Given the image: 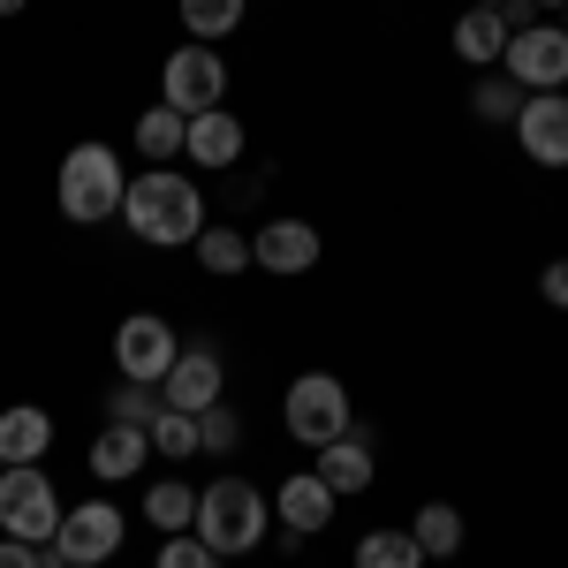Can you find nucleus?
Returning <instances> with one entry per match:
<instances>
[{
  "label": "nucleus",
  "instance_id": "nucleus-1",
  "mask_svg": "<svg viewBox=\"0 0 568 568\" xmlns=\"http://www.w3.org/2000/svg\"><path fill=\"white\" fill-rule=\"evenodd\" d=\"M122 220H130L136 243L175 251V243H197V235H205V197H197V182H182L175 168H144V175L122 190Z\"/></svg>",
  "mask_w": 568,
  "mask_h": 568
},
{
  "label": "nucleus",
  "instance_id": "nucleus-2",
  "mask_svg": "<svg viewBox=\"0 0 568 568\" xmlns=\"http://www.w3.org/2000/svg\"><path fill=\"white\" fill-rule=\"evenodd\" d=\"M190 530L213 546L220 561H227V554H251V546L265 538V493L251 478H213L205 493H197V524Z\"/></svg>",
  "mask_w": 568,
  "mask_h": 568
},
{
  "label": "nucleus",
  "instance_id": "nucleus-3",
  "mask_svg": "<svg viewBox=\"0 0 568 568\" xmlns=\"http://www.w3.org/2000/svg\"><path fill=\"white\" fill-rule=\"evenodd\" d=\"M122 160L106 152V144H77L69 160H61V213L77 220V227H99V220L122 213Z\"/></svg>",
  "mask_w": 568,
  "mask_h": 568
},
{
  "label": "nucleus",
  "instance_id": "nucleus-4",
  "mask_svg": "<svg viewBox=\"0 0 568 568\" xmlns=\"http://www.w3.org/2000/svg\"><path fill=\"white\" fill-rule=\"evenodd\" d=\"M61 530V500L45 485L39 463H8L0 470V538H23V546H45Z\"/></svg>",
  "mask_w": 568,
  "mask_h": 568
},
{
  "label": "nucleus",
  "instance_id": "nucleus-5",
  "mask_svg": "<svg viewBox=\"0 0 568 568\" xmlns=\"http://www.w3.org/2000/svg\"><path fill=\"white\" fill-rule=\"evenodd\" d=\"M288 433L304 439V447H326V439L356 433L349 425V387H342L334 372H304V379L288 387Z\"/></svg>",
  "mask_w": 568,
  "mask_h": 568
},
{
  "label": "nucleus",
  "instance_id": "nucleus-6",
  "mask_svg": "<svg viewBox=\"0 0 568 568\" xmlns=\"http://www.w3.org/2000/svg\"><path fill=\"white\" fill-rule=\"evenodd\" d=\"M45 554L61 568H99L106 554H122V508H106V500H84V508H69L61 530L45 538Z\"/></svg>",
  "mask_w": 568,
  "mask_h": 568
},
{
  "label": "nucleus",
  "instance_id": "nucleus-7",
  "mask_svg": "<svg viewBox=\"0 0 568 568\" xmlns=\"http://www.w3.org/2000/svg\"><path fill=\"white\" fill-rule=\"evenodd\" d=\"M175 356H182L175 326L152 318V311H130V318L114 326V364H122V379H136V387H160Z\"/></svg>",
  "mask_w": 568,
  "mask_h": 568
},
{
  "label": "nucleus",
  "instance_id": "nucleus-8",
  "mask_svg": "<svg viewBox=\"0 0 568 568\" xmlns=\"http://www.w3.org/2000/svg\"><path fill=\"white\" fill-rule=\"evenodd\" d=\"M220 91H227V69H220L213 45H175V53H168L160 106H175V114H205V106H220Z\"/></svg>",
  "mask_w": 568,
  "mask_h": 568
},
{
  "label": "nucleus",
  "instance_id": "nucleus-9",
  "mask_svg": "<svg viewBox=\"0 0 568 568\" xmlns=\"http://www.w3.org/2000/svg\"><path fill=\"white\" fill-rule=\"evenodd\" d=\"M500 69H508L524 91H561L568 84V31L561 23H530V31H516L508 53H500Z\"/></svg>",
  "mask_w": 568,
  "mask_h": 568
},
{
  "label": "nucleus",
  "instance_id": "nucleus-10",
  "mask_svg": "<svg viewBox=\"0 0 568 568\" xmlns=\"http://www.w3.org/2000/svg\"><path fill=\"white\" fill-rule=\"evenodd\" d=\"M516 136L538 168H568V91H524Z\"/></svg>",
  "mask_w": 568,
  "mask_h": 568
},
{
  "label": "nucleus",
  "instance_id": "nucleus-11",
  "mask_svg": "<svg viewBox=\"0 0 568 568\" xmlns=\"http://www.w3.org/2000/svg\"><path fill=\"white\" fill-rule=\"evenodd\" d=\"M220 379H227V372H220V356L205 349V342H190V349L168 364V379H160V402L197 417V409H213V402H220Z\"/></svg>",
  "mask_w": 568,
  "mask_h": 568
},
{
  "label": "nucleus",
  "instance_id": "nucleus-12",
  "mask_svg": "<svg viewBox=\"0 0 568 568\" xmlns=\"http://www.w3.org/2000/svg\"><path fill=\"white\" fill-rule=\"evenodd\" d=\"M251 265H265V273H311L318 265V227L311 220H265L251 235Z\"/></svg>",
  "mask_w": 568,
  "mask_h": 568
},
{
  "label": "nucleus",
  "instance_id": "nucleus-13",
  "mask_svg": "<svg viewBox=\"0 0 568 568\" xmlns=\"http://www.w3.org/2000/svg\"><path fill=\"white\" fill-rule=\"evenodd\" d=\"M182 152H190L197 168H235V160H243V122H235L227 106H205V114H190Z\"/></svg>",
  "mask_w": 568,
  "mask_h": 568
},
{
  "label": "nucleus",
  "instance_id": "nucleus-14",
  "mask_svg": "<svg viewBox=\"0 0 568 568\" xmlns=\"http://www.w3.org/2000/svg\"><path fill=\"white\" fill-rule=\"evenodd\" d=\"M318 485L342 500V493H364L372 485V439L364 433H342V439H326L318 447Z\"/></svg>",
  "mask_w": 568,
  "mask_h": 568
},
{
  "label": "nucleus",
  "instance_id": "nucleus-15",
  "mask_svg": "<svg viewBox=\"0 0 568 568\" xmlns=\"http://www.w3.org/2000/svg\"><path fill=\"white\" fill-rule=\"evenodd\" d=\"M281 530H296V538H318L326 530V516H334V493L318 485V470H296V478L281 485Z\"/></svg>",
  "mask_w": 568,
  "mask_h": 568
},
{
  "label": "nucleus",
  "instance_id": "nucleus-16",
  "mask_svg": "<svg viewBox=\"0 0 568 568\" xmlns=\"http://www.w3.org/2000/svg\"><path fill=\"white\" fill-rule=\"evenodd\" d=\"M45 447H53V417H45L39 402L0 409V470H8V463H39Z\"/></svg>",
  "mask_w": 568,
  "mask_h": 568
},
{
  "label": "nucleus",
  "instance_id": "nucleus-17",
  "mask_svg": "<svg viewBox=\"0 0 568 568\" xmlns=\"http://www.w3.org/2000/svg\"><path fill=\"white\" fill-rule=\"evenodd\" d=\"M144 455H152V433H136V425H106V433L91 439V478H130L144 470Z\"/></svg>",
  "mask_w": 568,
  "mask_h": 568
},
{
  "label": "nucleus",
  "instance_id": "nucleus-18",
  "mask_svg": "<svg viewBox=\"0 0 568 568\" xmlns=\"http://www.w3.org/2000/svg\"><path fill=\"white\" fill-rule=\"evenodd\" d=\"M508 39H516V31H508V16H500V8H470V16L455 23V53H463V61H478V69H493V61L508 53Z\"/></svg>",
  "mask_w": 568,
  "mask_h": 568
},
{
  "label": "nucleus",
  "instance_id": "nucleus-19",
  "mask_svg": "<svg viewBox=\"0 0 568 568\" xmlns=\"http://www.w3.org/2000/svg\"><path fill=\"white\" fill-rule=\"evenodd\" d=\"M144 516H152V530H168V538H175V530L197 524V493H190L182 478H160L152 493H144Z\"/></svg>",
  "mask_w": 568,
  "mask_h": 568
},
{
  "label": "nucleus",
  "instance_id": "nucleus-20",
  "mask_svg": "<svg viewBox=\"0 0 568 568\" xmlns=\"http://www.w3.org/2000/svg\"><path fill=\"white\" fill-rule=\"evenodd\" d=\"M409 538H417V554L447 561V554L463 546V516H455L447 500H425V508H417V524H409Z\"/></svg>",
  "mask_w": 568,
  "mask_h": 568
},
{
  "label": "nucleus",
  "instance_id": "nucleus-21",
  "mask_svg": "<svg viewBox=\"0 0 568 568\" xmlns=\"http://www.w3.org/2000/svg\"><path fill=\"white\" fill-rule=\"evenodd\" d=\"M182 130H190V114H175V106H144V114H136V152H144V160H175Z\"/></svg>",
  "mask_w": 568,
  "mask_h": 568
},
{
  "label": "nucleus",
  "instance_id": "nucleus-22",
  "mask_svg": "<svg viewBox=\"0 0 568 568\" xmlns=\"http://www.w3.org/2000/svg\"><path fill=\"white\" fill-rule=\"evenodd\" d=\"M356 568H425V554H417V538H409V530H364Z\"/></svg>",
  "mask_w": 568,
  "mask_h": 568
},
{
  "label": "nucleus",
  "instance_id": "nucleus-23",
  "mask_svg": "<svg viewBox=\"0 0 568 568\" xmlns=\"http://www.w3.org/2000/svg\"><path fill=\"white\" fill-rule=\"evenodd\" d=\"M197 265H205V273H243V265H251V235H243V227H205V235H197Z\"/></svg>",
  "mask_w": 568,
  "mask_h": 568
},
{
  "label": "nucleus",
  "instance_id": "nucleus-24",
  "mask_svg": "<svg viewBox=\"0 0 568 568\" xmlns=\"http://www.w3.org/2000/svg\"><path fill=\"white\" fill-rule=\"evenodd\" d=\"M235 23H243V0H182V31H190V39H227V31H235Z\"/></svg>",
  "mask_w": 568,
  "mask_h": 568
},
{
  "label": "nucleus",
  "instance_id": "nucleus-25",
  "mask_svg": "<svg viewBox=\"0 0 568 568\" xmlns=\"http://www.w3.org/2000/svg\"><path fill=\"white\" fill-rule=\"evenodd\" d=\"M152 455L190 463V455H197V417H190V409H160V417H152Z\"/></svg>",
  "mask_w": 568,
  "mask_h": 568
},
{
  "label": "nucleus",
  "instance_id": "nucleus-26",
  "mask_svg": "<svg viewBox=\"0 0 568 568\" xmlns=\"http://www.w3.org/2000/svg\"><path fill=\"white\" fill-rule=\"evenodd\" d=\"M470 106H478L485 122H516L524 114V84L500 69V77H478V91H470Z\"/></svg>",
  "mask_w": 568,
  "mask_h": 568
},
{
  "label": "nucleus",
  "instance_id": "nucleus-27",
  "mask_svg": "<svg viewBox=\"0 0 568 568\" xmlns=\"http://www.w3.org/2000/svg\"><path fill=\"white\" fill-rule=\"evenodd\" d=\"M106 409H114V425H136V433H152V417H160L168 402H160V387H136V379H122Z\"/></svg>",
  "mask_w": 568,
  "mask_h": 568
},
{
  "label": "nucleus",
  "instance_id": "nucleus-28",
  "mask_svg": "<svg viewBox=\"0 0 568 568\" xmlns=\"http://www.w3.org/2000/svg\"><path fill=\"white\" fill-rule=\"evenodd\" d=\"M160 568H220V554L197 538V530H175V538L160 546Z\"/></svg>",
  "mask_w": 568,
  "mask_h": 568
},
{
  "label": "nucleus",
  "instance_id": "nucleus-29",
  "mask_svg": "<svg viewBox=\"0 0 568 568\" xmlns=\"http://www.w3.org/2000/svg\"><path fill=\"white\" fill-rule=\"evenodd\" d=\"M235 439H243V425H235V409H197V447H213V455H227V447H235Z\"/></svg>",
  "mask_w": 568,
  "mask_h": 568
},
{
  "label": "nucleus",
  "instance_id": "nucleus-30",
  "mask_svg": "<svg viewBox=\"0 0 568 568\" xmlns=\"http://www.w3.org/2000/svg\"><path fill=\"white\" fill-rule=\"evenodd\" d=\"M538 288H546V304H554V311H568V258L546 265V273H538Z\"/></svg>",
  "mask_w": 568,
  "mask_h": 568
},
{
  "label": "nucleus",
  "instance_id": "nucleus-31",
  "mask_svg": "<svg viewBox=\"0 0 568 568\" xmlns=\"http://www.w3.org/2000/svg\"><path fill=\"white\" fill-rule=\"evenodd\" d=\"M0 568H39V546H23V538H0Z\"/></svg>",
  "mask_w": 568,
  "mask_h": 568
},
{
  "label": "nucleus",
  "instance_id": "nucleus-32",
  "mask_svg": "<svg viewBox=\"0 0 568 568\" xmlns=\"http://www.w3.org/2000/svg\"><path fill=\"white\" fill-rule=\"evenodd\" d=\"M23 8H31V0H0V16H23Z\"/></svg>",
  "mask_w": 568,
  "mask_h": 568
},
{
  "label": "nucleus",
  "instance_id": "nucleus-33",
  "mask_svg": "<svg viewBox=\"0 0 568 568\" xmlns=\"http://www.w3.org/2000/svg\"><path fill=\"white\" fill-rule=\"evenodd\" d=\"M530 8H568V0H530Z\"/></svg>",
  "mask_w": 568,
  "mask_h": 568
},
{
  "label": "nucleus",
  "instance_id": "nucleus-34",
  "mask_svg": "<svg viewBox=\"0 0 568 568\" xmlns=\"http://www.w3.org/2000/svg\"><path fill=\"white\" fill-rule=\"evenodd\" d=\"M470 8H500V0H470Z\"/></svg>",
  "mask_w": 568,
  "mask_h": 568
},
{
  "label": "nucleus",
  "instance_id": "nucleus-35",
  "mask_svg": "<svg viewBox=\"0 0 568 568\" xmlns=\"http://www.w3.org/2000/svg\"><path fill=\"white\" fill-rule=\"evenodd\" d=\"M561 31H568V8H561Z\"/></svg>",
  "mask_w": 568,
  "mask_h": 568
}]
</instances>
